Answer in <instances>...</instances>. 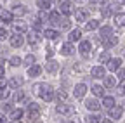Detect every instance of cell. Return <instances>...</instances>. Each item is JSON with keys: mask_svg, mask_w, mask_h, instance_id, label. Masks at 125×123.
Masks as SVG:
<instances>
[{"mask_svg": "<svg viewBox=\"0 0 125 123\" xmlns=\"http://www.w3.org/2000/svg\"><path fill=\"white\" fill-rule=\"evenodd\" d=\"M33 28H35V29H40V28H42V21H40V19H35V23H33Z\"/></svg>", "mask_w": 125, "mask_h": 123, "instance_id": "45", "label": "cell"}, {"mask_svg": "<svg viewBox=\"0 0 125 123\" xmlns=\"http://www.w3.org/2000/svg\"><path fill=\"white\" fill-rule=\"evenodd\" d=\"M5 75V66L2 64V61H0V76H4Z\"/></svg>", "mask_w": 125, "mask_h": 123, "instance_id": "47", "label": "cell"}, {"mask_svg": "<svg viewBox=\"0 0 125 123\" xmlns=\"http://www.w3.org/2000/svg\"><path fill=\"white\" fill-rule=\"evenodd\" d=\"M99 61L108 64L109 61H111V56H109V52H101V54H99Z\"/></svg>", "mask_w": 125, "mask_h": 123, "instance_id": "37", "label": "cell"}, {"mask_svg": "<svg viewBox=\"0 0 125 123\" xmlns=\"http://www.w3.org/2000/svg\"><path fill=\"white\" fill-rule=\"evenodd\" d=\"M42 73V68L38 64H33V66H30L28 68V76H31V78H35V76H40Z\"/></svg>", "mask_w": 125, "mask_h": 123, "instance_id": "24", "label": "cell"}, {"mask_svg": "<svg viewBox=\"0 0 125 123\" xmlns=\"http://www.w3.org/2000/svg\"><path fill=\"white\" fill-rule=\"evenodd\" d=\"M23 83H24V80L21 78V76H12V78L9 80V87H12V88H19Z\"/></svg>", "mask_w": 125, "mask_h": 123, "instance_id": "23", "label": "cell"}, {"mask_svg": "<svg viewBox=\"0 0 125 123\" xmlns=\"http://www.w3.org/2000/svg\"><path fill=\"white\" fill-rule=\"evenodd\" d=\"M35 61H37V59H35V56L28 54V56L24 57V64H28V66H33V64H35Z\"/></svg>", "mask_w": 125, "mask_h": 123, "instance_id": "40", "label": "cell"}, {"mask_svg": "<svg viewBox=\"0 0 125 123\" xmlns=\"http://www.w3.org/2000/svg\"><path fill=\"white\" fill-rule=\"evenodd\" d=\"M28 43H30V45H38V43H40V37H38L37 31H31V33L28 35Z\"/></svg>", "mask_w": 125, "mask_h": 123, "instance_id": "26", "label": "cell"}, {"mask_svg": "<svg viewBox=\"0 0 125 123\" xmlns=\"http://www.w3.org/2000/svg\"><path fill=\"white\" fill-rule=\"evenodd\" d=\"M0 123H5V116L4 114H0Z\"/></svg>", "mask_w": 125, "mask_h": 123, "instance_id": "52", "label": "cell"}, {"mask_svg": "<svg viewBox=\"0 0 125 123\" xmlns=\"http://www.w3.org/2000/svg\"><path fill=\"white\" fill-rule=\"evenodd\" d=\"M115 2H116L118 5H125V0H115Z\"/></svg>", "mask_w": 125, "mask_h": 123, "instance_id": "50", "label": "cell"}, {"mask_svg": "<svg viewBox=\"0 0 125 123\" xmlns=\"http://www.w3.org/2000/svg\"><path fill=\"white\" fill-rule=\"evenodd\" d=\"M43 37L49 38V40H57L59 31H57V29H45V31H43Z\"/></svg>", "mask_w": 125, "mask_h": 123, "instance_id": "30", "label": "cell"}, {"mask_svg": "<svg viewBox=\"0 0 125 123\" xmlns=\"http://www.w3.org/2000/svg\"><path fill=\"white\" fill-rule=\"evenodd\" d=\"M2 109H4V111H9V113H10V111H12V107H10V104H9V102H5V104H2Z\"/></svg>", "mask_w": 125, "mask_h": 123, "instance_id": "46", "label": "cell"}, {"mask_svg": "<svg viewBox=\"0 0 125 123\" xmlns=\"http://www.w3.org/2000/svg\"><path fill=\"white\" fill-rule=\"evenodd\" d=\"M103 43H104V47H106V49L116 47V45H118V37H116V35H109V37L103 38Z\"/></svg>", "mask_w": 125, "mask_h": 123, "instance_id": "9", "label": "cell"}, {"mask_svg": "<svg viewBox=\"0 0 125 123\" xmlns=\"http://www.w3.org/2000/svg\"><path fill=\"white\" fill-rule=\"evenodd\" d=\"M116 94H118V95H125V80H122V82L116 85Z\"/></svg>", "mask_w": 125, "mask_h": 123, "instance_id": "38", "label": "cell"}, {"mask_svg": "<svg viewBox=\"0 0 125 123\" xmlns=\"http://www.w3.org/2000/svg\"><path fill=\"white\" fill-rule=\"evenodd\" d=\"M10 97V90L5 87V88H0V101H7Z\"/></svg>", "mask_w": 125, "mask_h": 123, "instance_id": "35", "label": "cell"}, {"mask_svg": "<svg viewBox=\"0 0 125 123\" xmlns=\"http://www.w3.org/2000/svg\"><path fill=\"white\" fill-rule=\"evenodd\" d=\"M61 54H62V56H73V54H75V47H73V43H71V42L62 43V45H61Z\"/></svg>", "mask_w": 125, "mask_h": 123, "instance_id": "13", "label": "cell"}, {"mask_svg": "<svg viewBox=\"0 0 125 123\" xmlns=\"http://www.w3.org/2000/svg\"><path fill=\"white\" fill-rule=\"evenodd\" d=\"M78 50H80V56H82L83 59H89V56H90V52H92V43H90L89 40H82Z\"/></svg>", "mask_w": 125, "mask_h": 123, "instance_id": "3", "label": "cell"}, {"mask_svg": "<svg viewBox=\"0 0 125 123\" xmlns=\"http://www.w3.org/2000/svg\"><path fill=\"white\" fill-rule=\"evenodd\" d=\"M12 14L23 16V14H26V7H24V5H21V4H14V5H12Z\"/></svg>", "mask_w": 125, "mask_h": 123, "instance_id": "31", "label": "cell"}, {"mask_svg": "<svg viewBox=\"0 0 125 123\" xmlns=\"http://www.w3.org/2000/svg\"><path fill=\"white\" fill-rule=\"evenodd\" d=\"M56 111H57L59 114H62V116H70V114L75 113V106L66 104V102H59V104L56 106Z\"/></svg>", "mask_w": 125, "mask_h": 123, "instance_id": "1", "label": "cell"}, {"mask_svg": "<svg viewBox=\"0 0 125 123\" xmlns=\"http://www.w3.org/2000/svg\"><path fill=\"white\" fill-rule=\"evenodd\" d=\"M9 63H10V66L18 68V66L23 63V59H21V57H18V56H14V57H10V61H9Z\"/></svg>", "mask_w": 125, "mask_h": 123, "instance_id": "39", "label": "cell"}, {"mask_svg": "<svg viewBox=\"0 0 125 123\" xmlns=\"http://www.w3.org/2000/svg\"><path fill=\"white\" fill-rule=\"evenodd\" d=\"M85 121H87V123H101V116H99L97 113H94V114H89V116L85 118Z\"/></svg>", "mask_w": 125, "mask_h": 123, "instance_id": "34", "label": "cell"}, {"mask_svg": "<svg viewBox=\"0 0 125 123\" xmlns=\"http://www.w3.org/2000/svg\"><path fill=\"white\" fill-rule=\"evenodd\" d=\"M49 21H51V23H56V24H59V21H61V14H59V12H56V10L49 12Z\"/></svg>", "mask_w": 125, "mask_h": 123, "instance_id": "33", "label": "cell"}, {"mask_svg": "<svg viewBox=\"0 0 125 123\" xmlns=\"http://www.w3.org/2000/svg\"><path fill=\"white\" fill-rule=\"evenodd\" d=\"M122 63H123V61H122L120 57H111V61L108 63V69L111 71V73H116V71H120Z\"/></svg>", "mask_w": 125, "mask_h": 123, "instance_id": "4", "label": "cell"}, {"mask_svg": "<svg viewBox=\"0 0 125 123\" xmlns=\"http://www.w3.org/2000/svg\"><path fill=\"white\" fill-rule=\"evenodd\" d=\"M115 24L120 28H125V12H116L115 14Z\"/></svg>", "mask_w": 125, "mask_h": 123, "instance_id": "25", "label": "cell"}, {"mask_svg": "<svg viewBox=\"0 0 125 123\" xmlns=\"http://www.w3.org/2000/svg\"><path fill=\"white\" fill-rule=\"evenodd\" d=\"M103 80H104L103 85H104L106 88H116V76H108V75H106Z\"/></svg>", "mask_w": 125, "mask_h": 123, "instance_id": "20", "label": "cell"}, {"mask_svg": "<svg viewBox=\"0 0 125 123\" xmlns=\"http://www.w3.org/2000/svg\"><path fill=\"white\" fill-rule=\"evenodd\" d=\"M87 18H89V12H87L83 7H78V9H75V19H76V21L83 23V21H87Z\"/></svg>", "mask_w": 125, "mask_h": 123, "instance_id": "11", "label": "cell"}, {"mask_svg": "<svg viewBox=\"0 0 125 123\" xmlns=\"http://www.w3.org/2000/svg\"><path fill=\"white\" fill-rule=\"evenodd\" d=\"M92 94L96 97H104V85H92Z\"/></svg>", "mask_w": 125, "mask_h": 123, "instance_id": "29", "label": "cell"}, {"mask_svg": "<svg viewBox=\"0 0 125 123\" xmlns=\"http://www.w3.org/2000/svg\"><path fill=\"white\" fill-rule=\"evenodd\" d=\"M62 123H75V121H71V120H66V121H62Z\"/></svg>", "mask_w": 125, "mask_h": 123, "instance_id": "53", "label": "cell"}, {"mask_svg": "<svg viewBox=\"0 0 125 123\" xmlns=\"http://www.w3.org/2000/svg\"><path fill=\"white\" fill-rule=\"evenodd\" d=\"M38 118H40L38 109H30L26 114V123H35V121H38Z\"/></svg>", "mask_w": 125, "mask_h": 123, "instance_id": "15", "label": "cell"}, {"mask_svg": "<svg viewBox=\"0 0 125 123\" xmlns=\"http://www.w3.org/2000/svg\"><path fill=\"white\" fill-rule=\"evenodd\" d=\"M99 28H101V21L99 19H89L87 24H85L87 31H94V29H99Z\"/></svg>", "mask_w": 125, "mask_h": 123, "instance_id": "17", "label": "cell"}, {"mask_svg": "<svg viewBox=\"0 0 125 123\" xmlns=\"http://www.w3.org/2000/svg\"><path fill=\"white\" fill-rule=\"evenodd\" d=\"M52 54H54V50H52V49L47 50V57H52Z\"/></svg>", "mask_w": 125, "mask_h": 123, "instance_id": "49", "label": "cell"}, {"mask_svg": "<svg viewBox=\"0 0 125 123\" xmlns=\"http://www.w3.org/2000/svg\"><path fill=\"white\" fill-rule=\"evenodd\" d=\"M14 33H18V35H23V33H26L28 31V26H26V23L24 21H19V23H14Z\"/></svg>", "mask_w": 125, "mask_h": 123, "instance_id": "16", "label": "cell"}, {"mask_svg": "<svg viewBox=\"0 0 125 123\" xmlns=\"http://www.w3.org/2000/svg\"><path fill=\"white\" fill-rule=\"evenodd\" d=\"M101 104H103L104 107H108V109H111L113 106H116V101H115V97H111V95H104Z\"/></svg>", "mask_w": 125, "mask_h": 123, "instance_id": "21", "label": "cell"}, {"mask_svg": "<svg viewBox=\"0 0 125 123\" xmlns=\"http://www.w3.org/2000/svg\"><path fill=\"white\" fill-rule=\"evenodd\" d=\"M56 97H57V101H59V102H64V101H66V97H68V94L61 88V90H57V92H56Z\"/></svg>", "mask_w": 125, "mask_h": 123, "instance_id": "36", "label": "cell"}, {"mask_svg": "<svg viewBox=\"0 0 125 123\" xmlns=\"http://www.w3.org/2000/svg\"><path fill=\"white\" fill-rule=\"evenodd\" d=\"M12 19H14L12 10H2V12H0V21H2L4 24H10Z\"/></svg>", "mask_w": 125, "mask_h": 123, "instance_id": "14", "label": "cell"}, {"mask_svg": "<svg viewBox=\"0 0 125 123\" xmlns=\"http://www.w3.org/2000/svg\"><path fill=\"white\" fill-rule=\"evenodd\" d=\"M85 92H87V85L85 83H76L75 88H73V94H75L76 99H82L85 95Z\"/></svg>", "mask_w": 125, "mask_h": 123, "instance_id": "8", "label": "cell"}, {"mask_svg": "<svg viewBox=\"0 0 125 123\" xmlns=\"http://www.w3.org/2000/svg\"><path fill=\"white\" fill-rule=\"evenodd\" d=\"M57 69H59V63H57V61H54V59H49V61L45 63V71L49 73V75H54Z\"/></svg>", "mask_w": 125, "mask_h": 123, "instance_id": "10", "label": "cell"}, {"mask_svg": "<svg viewBox=\"0 0 125 123\" xmlns=\"http://www.w3.org/2000/svg\"><path fill=\"white\" fill-rule=\"evenodd\" d=\"M5 87H9V82L4 78V76H0V88H5Z\"/></svg>", "mask_w": 125, "mask_h": 123, "instance_id": "44", "label": "cell"}, {"mask_svg": "<svg viewBox=\"0 0 125 123\" xmlns=\"http://www.w3.org/2000/svg\"><path fill=\"white\" fill-rule=\"evenodd\" d=\"M59 26H61V29H68V28L71 26V23H70V19L64 18V19H61V21H59Z\"/></svg>", "mask_w": 125, "mask_h": 123, "instance_id": "42", "label": "cell"}, {"mask_svg": "<svg viewBox=\"0 0 125 123\" xmlns=\"http://www.w3.org/2000/svg\"><path fill=\"white\" fill-rule=\"evenodd\" d=\"M113 10H115V5H103L101 7V16L104 19H108V18L113 16Z\"/></svg>", "mask_w": 125, "mask_h": 123, "instance_id": "18", "label": "cell"}, {"mask_svg": "<svg viewBox=\"0 0 125 123\" xmlns=\"http://www.w3.org/2000/svg\"><path fill=\"white\" fill-rule=\"evenodd\" d=\"M101 123H113L111 120H108V118H104V120H101Z\"/></svg>", "mask_w": 125, "mask_h": 123, "instance_id": "51", "label": "cell"}, {"mask_svg": "<svg viewBox=\"0 0 125 123\" xmlns=\"http://www.w3.org/2000/svg\"><path fill=\"white\" fill-rule=\"evenodd\" d=\"M90 76L92 78H104L106 76V68L104 66H94L90 69Z\"/></svg>", "mask_w": 125, "mask_h": 123, "instance_id": "7", "label": "cell"}, {"mask_svg": "<svg viewBox=\"0 0 125 123\" xmlns=\"http://www.w3.org/2000/svg\"><path fill=\"white\" fill-rule=\"evenodd\" d=\"M68 40L70 42H80L82 40V31L80 29H71L70 35H68Z\"/></svg>", "mask_w": 125, "mask_h": 123, "instance_id": "22", "label": "cell"}, {"mask_svg": "<svg viewBox=\"0 0 125 123\" xmlns=\"http://www.w3.org/2000/svg\"><path fill=\"white\" fill-rule=\"evenodd\" d=\"M99 33H101V40L109 37V35H113V28L111 26H101L99 28Z\"/></svg>", "mask_w": 125, "mask_h": 123, "instance_id": "28", "label": "cell"}, {"mask_svg": "<svg viewBox=\"0 0 125 123\" xmlns=\"http://www.w3.org/2000/svg\"><path fill=\"white\" fill-rule=\"evenodd\" d=\"M71 7H73V5H71L70 0H62V2L59 4V12H61V14H64V16H70L71 12H75Z\"/></svg>", "mask_w": 125, "mask_h": 123, "instance_id": "5", "label": "cell"}, {"mask_svg": "<svg viewBox=\"0 0 125 123\" xmlns=\"http://www.w3.org/2000/svg\"><path fill=\"white\" fill-rule=\"evenodd\" d=\"M118 78H120V80H125V71H120V73H118Z\"/></svg>", "mask_w": 125, "mask_h": 123, "instance_id": "48", "label": "cell"}, {"mask_svg": "<svg viewBox=\"0 0 125 123\" xmlns=\"http://www.w3.org/2000/svg\"><path fill=\"white\" fill-rule=\"evenodd\" d=\"M40 97L47 102H51L54 99V88L51 85H47V83H42V90H40Z\"/></svg>", "mask_w": 125, "mask_h": 123, "instance_id": "2", "label": "cell"}, {"mask_svg": "<svg viewBox=\"0 0 125 123\" xmlns=\"http://www.w3.org/2000/svg\"><path fill=\"white\" fill-rule=\"evenodd\" d=\"M14 101H16V102H21V101H24V92H23V90H18V92L14 94Z\"/></svg>", "mask_w": 125, "mask_h": 123, "instance_id": "41", "label": "cell"}, {"mask_svg": "<svg viewBox=\"0 0 125 123\" xmlns=\"http://www.w3.org/2000/svg\"><path fill=\"white\" fill-rule=\"evenodd\" d=\"M85 107H87L89 111L97 113V111L101 109V104H99V101H97V99H94V97H92V99H87V101H85Z\"/></svg>", "mask_w": 125, "mask_h": 123, "instance_id": "6", "label": "cell"}, {"mask_svg": "<svg viewBox=\"0 0 125 123\" xmlns=\"http://www.w3.org/2000/svg\"><path fill=\"white\" fill-rule=\"evenodd\" d=\"M23 43H24V40H23V37H21V35L16 33V35H12V37H10V45H12L14 49H19Z\"/></svg>", "mask_w": 125, "mask_h": 123, "instance_id": "19", "label": "cell"}, {"mask_svg": "<svg viewBox=\"0 0 125 123\" xmlns=\"http://www.w3.org/2000/svg\"><path fill=\"white\" fill-rule=\"evenodd\" d=\"M51 5H52L51 0H37V7H38L40 10H49Z\"/></svg>", "mask_w": 125, "mask_h": 123, "instance_id": "27", "label": "cell"}, {"mask_svg": "<svg viewBox=\"0 0 125 123\" xmlns=\"http://www.w3.org/2000/svg\"><path fill=\"white\" fill-rule=\"evenodd\" d=\"M10 123H19V121H16V120H12V121H10Z\"/></svg>", "mask_w": 125, "mask_h": 123, "instance_id": "54", "label": "cell"}, {"mask_svg": "<svg viewBox=\"0 0 125 123\" xmlns=\"http://www.w3.org/2000/svg\"><path fill=\"white\" fill-rule=\"evenodd\" d=\"M23 114H24V113H23V109H12L9 116H10V120H16V121H19V120L23 118Z\"/></svg>", "mask_w": 125, "mask_h": 123, "instance_id": "32", "label": "cell"}, {"mask_svg": "<svg viewBox=\"0 0 125 123\" xmlns=\"http://www.w3.org/2000/svg\"><path fill=\"white\" fill-rule=\"evenodd\" d=\"M0 7H2V5H0ZM0 12H2V9H0Z\"/></svg>", "mask_w": 125, "mask_h": 123, "instance_id": "55", "label": "cell"}, {"mask_svg": "<svg viewBox=\"0 0 125 123\" xmlns=\"http://www.w3.org/2000/svg\"><path fill=\"white\" fill-rule=\"evenodd\" d=\"M123 114V107L122 106H113L111 109H109V118L111 120H120Z\"/></svg>", "mask_w": 125, "mask_h": 123, "instance_id": "12", "label": "cell"}, {"mask_svg": "<svg viewBox=\"0 0 125 123\" xmlns=\"http://www.w3.org/2000/svg\"><path fill=\"white\" fill-rule=\"evenodd\" d=\"M7 35H9V31L5 28H0V40H5L7 38Z\"/></svg>", "mask_w": 125, "mask_h": 123, "instance_id": "43", "label": "cell"}]
</instances>
